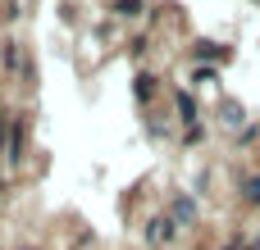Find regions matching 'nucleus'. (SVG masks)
Here are the masks:
<instances>
[{
  "instance_id": "f257e3e1",
  "label": "nucleus",
  "mask_w": 260,
  "mask_h": 250,
  "mask_svg": "<svg viewBox=\"0 0 260 250\" xmlns=\"http://www.w3.org/2000/svg\"><path fill=\"white\" fill-rule=\"evenodd\" d=\"M119 14H128V18L142 14V0H119Z\"/></svg>"
},
{
  "instance_id": "f03ea898",
  "label": "nucleus",
  "mask_w": 260,
  "mask_h": 250,
  "mask_svg": "<svg viewBox=\"0 0 260 250\" xmlns=\"http://www.w3.org/2000/svg\"><path fill=\"white\" fill-rule=\"evenodd\" d=\"M247 196H251V200H260V178H251V182H247Z\"/></svg>"
}]
</instances>
